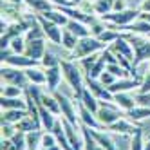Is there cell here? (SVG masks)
<instances>
[{
  "instance_id": "37",
  "label": "cell",
  "mask_w": 150,
  "mask_h": 150,
  "mask_svg": "<svg viewBox=\"0 0 150 150\" xmlns=\"http://www.w3.org/2000/svg\"><path fill=\"white\" fill-rule=\"evenodd\" d=\"M130 150H145V141H143V127L137 128V132L132 136L130 141Z\"/></svg>"
},
{
  "instance_id": "33",
  "label": "cell",
  "mask_w": 150,
  "mask_h": 150,
  "mask_svg": "<svg viewBox=\"0 0 150 150\" xmlns=\"http://www.w3.org/2000/svg\"><path fill=\"white\" fill-rule=\"evenodd\" d=\"M24 4L27 7H31L33 11H36V13H45L49 9H52L51 0H24Z\"/></svg>"
},
{
  "instance_id": "10",
  "label": "cell",
  "mask_w": 150,
  "mask_h": 150,
  "mask_svg": "<svg viewBox=\"0 0 150 150\" xmlns=\"http://www.w3.org/2000/svg\"><path fill=\"white\" fill-rule=\"evenodd\" d=\"M85 87H87L100 101H110L114 103V94L105 87L100 80H92V78H85Z\"/></svg>"
},
{
  "instance_id": "2",
  "label": "cell",
  "mask_w": 150,
  "mask_h": 150,
  "mask_svg": "<svg viewBox=\"0 0 150 150\" xmlns=\"http://www.w3.org/2000/svg\"><path fill=\"white\" fill-rule=\"evenodd\" d=\"M134 49V62H132V72L136 78V69L141 65V63L150 60V38L143 36V35H130V33H121Z\"/></svg>"
},
{
  "instance_id": "30",
  "label": "cell",
  "mask_w": 150,
  "mask_h": 150,
  "mask_svg": "<svg viewBox=\"0 0 150 150\" xmlns=\"http://www.w3.org/2000/svg\"><path fill=\"white\" fill-rule=\"evenodd\" d=\"M92 6H94V15L100 16L114 11V0H94Z\"/></svg>"
},
{
  "instance_id": "23",
  "label": "cell",
  "mask_w": 150,
  "mask_h": 150,
  "mask_svg": "<svg viewBox=\"0 0 150 150\" xmlns=\"http://www.w3.org/2000/svg\"><path fill=\"white\" fill-rule=\"evenodd\" d=\"M40 15H44L45 18H49L51 22H54V24H58L60 27H65L67 24H69V16L67 15H63L58 7H52V9H49V11H45V13H40Z\"/></svg>"
},
{
  "instance_id": "53",
  "label": "cell",
  "mask_w": 150,
  "mask_h": 150,
  "mask_svg": "<svg viewBox=\"0 0 150 150\" xmlns=\"http://www.w3.org/2000/svg\"><path fill=\"white\" fill-rule=\"evenodd\" d=\"M148 38H150V35H148Z\"/></svg>"
},
{
  "instance_id": "43",
  "label": "cell",
  "mask_w": 150,
  "mask_h": 150,
  "mask_svg": "<svg viewBox=\"0 0 150 150\" xmlns=\"http://www.w3.org/2000/svg\"><path fill=\"white\" fill-rule=\"evenodd\" d=\"M136 101H137V105H145V107H150V92H137L136 96Z\"/></svg>"
},
{
  "instance_id": "13",
  "label": "cell",
  "mask_w": 150,
  "mask_h": 150,
  "mask_svg": "<svg viewBox=\"0 0 150 150\" xmlns=\"http://www.w3.org/2000/svg\"><path fill=\"white\" fill-rule=\"evenodd\" d=\"M62 123H63V128H65V134H67V139L74 150H83V134L80 136L78 134V127L72 125L71 121H67L65 117H62Z\"/></svg>"
},
{
  "instance_id": "21",
  "label": "cell",
  "mask_w": 150,
  "mask_h": 150,
  "mask_svg": "<svg viewBox=\"0 0 150 150\" xmlns=\"http://www.w3.org/2000/svg\"><path fill=\"white\" fill-rule=\"evenodd\" d=\"M114 103L120 107L121 110H125V112L132 110L134 107L137 105L136 98H132V96L128 94V92H117V94H114Z\"/></svg>"
},
{
  "instance_id": "8",
  "label": "cell",
  "mask_w": 150,
  "mask_h": 150,
  "mask_svg": "<svg viewBox=\"0 0 150 150\" xmlns=\"http://www.w3.org/2000/svg\"><path fill=\"white\" fill-rule=\"evenodd\" d=\"M2 65L9 67H16V69H31V67H38L42 63L35 58H29L25 54H2Z\"/></svg>"
},
{
  "instance_id": "36",
  "label": "cell",
  "mask_w": 150,
  "mask_h": 150,
  "mask_svg": "<svg viewBox=\"0 0 150 150\" xmlns=\"http://www.w3.org/2000/svg\"><path fill=\"white\" fill-rule=\"evenodd\" d=\"M25 44H27L25 36H16V38L11 40L9 49L13 51V54H24V52H25Z\"/></svg>"
},
{
  "instance_id": "32",
  "label": "cell",
  "mask_w": 150,
  "mask_h": 150,
  "mask_svg": "<svg viewBox=\"0 0 150 150\" xmlns=\"http://www.w3.org/2000/svg\"><path fill=\"white\" fill-rule=\"evenodd\" d=\"M15 127H16V130L25 132V134H27V132H33V130H40V128H42V125H38L31 116H25L24 120H22V121H18Z\"/></svg>"
},
{
  "instance_id": "22",
  "label": "cell",
  "mask_w": 150,
  "mask_h": 150,
  "mask_svg": "<svg viewBox=\"0 0 150 150\" xmlns=\"http://www.w3.org/2000/svg\"><path fill=\"white\" fill-rule=\"evenodd\" d=\"M72 35H76L78 38H85V36H91V25L78 22V20H69V24L65 25Z\"/></svg>"
},
{
  "instance_id": "45",
  "label": "cell",
  "mask_w": 150,
  "mask_h": 150,
  "mask_svg": "<svg viewBox=\"0 0 150 150\" xmlns=\"http://www.w3.org/2000/svg\"><path fill=\"white\" fill-rule=\"evenodd\" d=\"M127 7V0H114V11H125Z\"/></svg>"
},
{
  "instance_id": "38",
  "label": "cell",
  "mask_w": 150,
  "mask_h": 150,
  "mask_svg": "<svg viewBox=\"0 0 150 150\" xmlns=\"http://www.w3.org/2000/svg\"><path fill=\"white\" fill-rule=\"evenodd\" d=\"M42 65H44V69H49V67H56V65H60V60L56 58V54H52L51 51H45V54H44V58H42Z\"/></svg>"
},
{
  "instance_id": "51",
  "label": "cell",
  "mask_w": 150,
  "mask_h": 150,
  "mask_svg": "<svg viewBox=\"0 0 150 150\" xmlns=\"http://www.w3.org/2000/svg\"><path fill=\"white\" fill-rule=\"evenodd\" d=\"M80 2H81V0H72V4H74V6H76V4H80Z\"/></svg>"
},
{
  "instance_id": "5",
  "label": "cell",
  "mask_w": 150,
  "mask_h": 150,
  "mask_svg": "<svg viewBox=\"0 0 150 150\" xmlns=\"http://www.w3.org/2000/svg\"><path fill=\"white\" fill-rule=\"evenodd\" d=\"M96 117H98V121L101 123V127H110L117 120H121L123 114H121V109L116 103L101 101L100 103V110H98V114H96Z\"/></svg>"
},
{
  "instance_id": "16",
  "label": "cell",
  "mask_w": 150,
  "mask_h": 150,
  "mask_svg": "<svg viewBox=\"0 0 150 150\" xmlns=\"http://www.w3.org/2000/svg\"><path fill=\"white\" fill-rule=\"evenodd\" d=\"M110 132H117V134H128V136H134L137 132V128L136 125H132L128 120H125V117H121V120H117L116 123H112L110 127H107Z\"/></svg>"
},
{
  "instance_id": "28",
  "label": "cell",
  "mask_w": 150,
  "mask_h": 150,
  "mask_svg": "<svg viewBox=\"0 0 150 150\" xmlns=\"http://www.w3.org/2000/svg\"><path fill=\"white\" fill-rule=\"evenodd\" d=\"M78 40L80 38L76 35H72L67 27H63V35H62V47L63 49H67L69 52H72L74 49H76V45H78Z\"/></svg>"
},
{
  "instance_id": "31",
  "label": "cell",
  "mask_w": 150,
  "mask_h": 150,
  "mask_svg": "<svg viewBox=\"0 0 150 150\" xmlns=\"http://www.w3.org/2000/svg\"><path fill=\"white\" fill-rule=\"evenodd\" d=\"M42 105L45 107L47 110H51L54 116H58V114H62V109H60V103H58V100L54 98V94L52 96H49V94H42Z\"/></svg>"
},
{
  "instance_id": "4",
  "label": "cell",
  "mask_w": 150,
  "mask_h": 150,
  "mask_svg": "<svg viewBox=\"0 0 150 150\" xmlns=\"http://www.w3.org/2000/svg\"><path fill=\"white\" fill-rule=\"evenodd\" d=\"M139 9H125V11H112V13H107L103 16H100L103 22L109 24V27L112 29H120V27H125L128 24L136 22V20L139 18Z\"/></svg>"
},
{
  "instance_id": "17",
  "label": "cell",
  "mask_w": 150,
  "mask_h": 150,
  "mask_svg": "<svg viewBox=\"0 0 150 150\" xmlns=\"http://www.w3.org/2000/svg\"><path fill=\"white\" fill-rule=\"evenodd\" d=\"M45 74H47V91H49V92H54V91L58 89L60 81H62V76H63L62 67H60V65L49 67V69H45Z\"/></svg>"
},
{
  "instance_id": "40",
  "label": "cell",
  "mask_w": 150,
  "mask_h": 150,
  "mask_svg": "<svg viewBox=\"0 0 150 150\" xmlns=\"http://www.w3.org/2000/svg\"><path fill=\"white\" fill-rule=\"evenodd\" d=\"M107 27H109V24L103 22V20L100 18V20H96V22L91 25V35H92V36H100V35L103 33V31H105Z\"/></svg>"
},
{
  "instance_id": "11",
  "label": "cell",
  "mask_w": 150,
  "mask_h": 150,
  "mask_svg": "<svg viewBox=\"0 0 150 150\" xmlns=\"http://www.w3.org/2000/svg\"><path fill=\"white\" fill-rule=\"evenodd\" d=\"M141 83L143 80H139V78H121V80H116L112 85H109V89L112 94H117V92H130L134 89H139L141 87Z\"/></svg>"
},
{
  "instance_id": "9",
  "label": "cell",
  "mask_w": 150,
  "mask_h": 150,
  "mask_svg": "<svg viewBox=\"0 0 150 150\" xmlns=\"http://www.w3.org/2000/svg\"><path fill=\"white\" fill-rule=\"evenodd\" d=\"M52 94H54V98H56V100H58V103H60L62 117H65V120H67V121H71L72 125L80 127L81 123H80V117L76 116V109H74V103L67 98V96H63V94H62V92H58V91H54Z\"/></svg>"
},
{
  "instance_id": "29",
  "label": "cell",
  "mask_w": 150,
  "mask_h": 150,
  "mask_svg": "<svg viewBox=\"0 0 150 150\" xmlns=\"http://www.w3.org/2000/svg\"><path fill=\"white\" fill-rule=\"evenodd\" d=\"M127 116L130 117L132 121H143L146 117H150V107H145V105H136L132 110H128Z\"/></svg>"
},
{
  "instance_id": "20",
  "label": "cell",
  "mask_w": 150,
  "mask_h": 150,
  "mask_svg": "<svg viewBox=\"0 0 150 150\" xmlns=\"http://www.w3.org/2000/svg\"><path fill=\"white\" fill-rule=\"evenodd\" d=\"M25 76L29 80V85H47V74L45 71H42L40 67H31L25 69Z\"/></svg>"
},
{
  "instance_id": "3",
  "label": "cell",
  "mask_w": 150,
  "mask_h": 150,
  "mask_svg": "<svg viewBox=\"0 0 150 150\" xmlns=\"http://www.w3.org/2000/svg\"><path fill=\"white\" fill-rule=\"evenodd\" d=\"M107 47V44H103V42L100 40V38H96V36H85V38H80L78 40V45H76V49H74L72 52H71V60H83V58H87V56H91V54H96V52H101V51H105Z\"/></svg>"
},
{
  "instance_id": "15",
  "label": "cell",
  "mask_w": 150,
  "mask_h": 150,
  "mask_svg": "<svg viewBox=\"0 0 150 150\" xmlns=\"http://www.w3.org/2000/svg\"><path fill=\"white\" fill-rule=\"evenodd\" d=\"M116 31H120V33H130V35H143V36H148V35H150V24L146 22V20L137 18L136 22L128 24V25H125V27H120V29H116Z\"/></svg>"
},
{
  "instance_id": "41",
  "label": "cell",
  "mask_w": 150,
  "mask_h": 150,
  "mask_svg": "<svg viewBox=\"0 0 150 150\" xmlns=\"http://www.w3.org/2000/svg\"><path fill=\"white\" fill-rule=\"evenodd\" d=\"M54 145H58L56 136L52 132H49V130H45L44 137H42V148H49V146H54Z\"/></svg>"
},
{
  "instance_id": "6",
  "label": "cell",
  "mask_w": 150,
  "mask_h": 150,
  "mask_svg": "<svg viewBox=\"0 0 150 150\" xmlns=\"http://www.w3.org/2000/svg\"><path fill=\"white\" fill-rule=\"evenodd\" d=\"M35 18H36V22L40 24V27H42V31H44L45 38L51 40L52 44H56V45H62V35H63V29H62L58 24L51 22L49 18H45L44 15H40V13H38Z\"/></svg>"
},
{
  "instance_id": "25",
  "label": "cell",
  "mask_w": 150,
  "mask_h": 150,
  "mask_svg": "<svg viewBox=\"0 0 150 150\" xmlns=\"http://www.w3.org/2000/svg\"><path fill=\"white\" fill-rule=\"evenodd\" d=\"M81 134H83V150H103L101 145L94 139L87 125H81Z\"/></svg>"
},
{
  "instance_id": "1",
  "label": "cell",
  "mask_w": 150,
  "mask_h": 150,
  "mask_svg": "<svg viewBox=\"0 0 150 150\" xmlns=\"http://www.w3.org/2000/svg\"><path fill=\"white\" fill-rule=\"evenodd\" d=\"M60 67L63 72V78H65V81L69 83V87L74 92V98H76V101H80L81 94L85 91V80H83L81 69L71 60H60Z\"/></svg>"
},
{
  "instance_id": "48",
  "label": "cell",
  "mask_w": 150,
  "mask_h": 150,
  "mask_svg": "<svg viewBox=\"0 0 150 150\" xmlns=\"http://www.w3.org/2000/svg\"><path fill=\"white\" fill-rule=\"evenodd\" d=\"M139 18H141V20H146V22L150 24V13H141V15H139Z\"/></svg>"
},
{
  "instance_id": "52",
  "label": "cell",
  "mask_w": 150,
  "mask_h": 150,
  "mask_svg": "<svg viewBox=\"0 0 150 150\" xmlns=\"http://www.w3.org/2000/svg\"><path fill=\"white\" fill-rule=\"evenodd\" d=\"M148 137H150V134H148Z\"/></svg>"
},
{
  "instance_id": "46",
  "label": "cell",
  "mask_w": 150,
  "mask_h": 150,
  "mask_svg": "<svg viewBox=\"0 0 150 150\" xmlns=\"http://www.w3.org/2000/svg\"><path fill=\"white\" fill-rule=\"evenodd\" d=\"M137 9H139V13H150V0H141Z\"/></svg>"
},
{
  "instance_id": "42",
  "label": "cell",
  "mask_w": 150,
  "mask_h": 150,
  "mask_svg": "<svg viewBox=\"0 0 150 150\" xmlns=\"http://www.w3.org/2000/svg\"><path fill=\"white\" fill-rule=\"evenodd\" d=\"M116 80H117V78L114 76L112 72H109V71H105V72L101 74V76H100V81H101V83L105 85V87H109V85H112V83H114Z\"/></svg>"
},
{
  "instance_id": "12",
  "label": "cell",
  "mask_w": 150,
  "mask_h": 150,
  "mask_svg": "<svg viewBox=\"0 0 150 150\" xmlns=\"http://www.w3.org/2000/svg\"><path fill=\"white\" fill-rule=\"evenodd\" d=\"M45 38H35V40H27L25 44V52L24 54L29 56V58H35L38 62H42V58H44L45 54Z\"/></svg>"
},
{
  "instance_id": "50",
  "label": "cell",
  "mask_w": 150,
  "mask_h": 150,
  "mask_svg": "<svg viewBox=\"0 0 150 150\" xmlns=\"http://www.w3.org/2000/svg\"><path fill=\"white\" fill-rule=\"evenodd\" d=\"M145 150H150V137H148V141L145 143Z\"/></svg>"
},
{
  "instance_id": "44",
  "label": "cell",
  "mask_w": 150,
  "mask_h": 150,
  "mask_svg": "<svg viewBox=\"0 0 150 150\" xmlns=\"http://www.w3.org/2000/svg\"><path fill=\"white\" fill-rule=\"evenodd\" d=\"M137 92H150V67L146 69V74H145V78H143V83H141V87L137 89Z\"/></svg>"
},
{
  "instance_id": "35",
  "label": "cell",
  "mask_w": 150,
  "mask_h": 150,
  "mask_svg": "<svg viewBox=\"0 0 150 150\" xmlns=\"http://www.w3.org/2000/svg\"><path fill=\"white\" fill-rule=\"evenodd\" d=\"M22 94H25V89L22 87H16V85H2V96L4 98H20Z\"/></svg>"
},
{
  "instance_id": "49",
  "label": "cell",
  "mask_w": 150,
  "mask_h": 150,
  "mask_svg": "<svg viewBox=\"0 0 150 150\" xmlns=\"http://www.w3.org/2000/svg\"><path fill=\"white\" fill-rule=\"evenodd\" d=\"M40 150H63L60 145H54V146H49V148H40Z\"/></svg>"
},
{
  "instance_id": "39",
  "label": "cell",
  "mask_w": 150,
  "mask_h": 150,
  "mask_svg": "<svg viewBox=\"0 0 150 150\" xmlns=\"http://www.w3.org/2000/svg\"><path fill=\"white\" fill-rule=\"evenodd\" d=\"M100 56H101V52H96V54H91V56H87V58L80 60V63H81V69H83V72H85V74H87V72L92 69V65H94V63L100 60Z\"/></svg>"
},
{
  "instance_id": "7",
  "label": "cell",
  "mask_w": 150,
  "mask_h": 150,
  "mask_svg": "<svg viewBox=\"0 0 150 150\" xmlns=\"http://www.w3.org/2000/svg\"><path fill=\"white\" fill-rule=\"evenodd\" d=\"M2 80L9 85H16V87H22L27 89L29 87V80L25 76V71L24 69H16V67H9V65H2Z\"/></svg>"
},
{
  "instance_id": "24",
  "label": "cell",
  "mask_w": 150,
  "mask_h": 150,
  "mask_svg": "<svg viewBox=\"0 0 150 150\" xmlns=\"http://www.w3.org/2000/svg\"><path fill=\"white\" fill-rule=\"evenodd\" d=\"M85 107H87V109L92 112V114H98V110H100V100L98 98H96V96L87 89V87H85V91H83V94H81V100H80Z\"/></svg>"
},
{
  "instance_id": "34",
  "label": "cell",
  "mask_w": 150,
  "mask_h": 150,
  "mask_svg": "<svg viewBox=\"0 0 150 150\" xmlns=\"http://www.w3.org/2000/svg\"><path fill=\"white\" fill-rule=\"evenodd\" d=\"M107 71V62L103 60V56H100V60L92 65V69L85 74V78H92V80H100V76Z\"/></svg>"
},
{
  "instance_id": "14",
  "label": "cell",
  "mask_w": 150,
  "mask_h": 150,
  "mask_svg": "<svg viewBox=\"0 0 150 150\" xmlns=\"http://www.w3.org/2000/svg\"><path fill=\"white\" fill-rule=\"evenodd\" d=\"M76 107H78V117L81 125H87L89 128H101V123L98 121L96 114H92L81 101H76Z\"/></svg>"
},
{
  "instance_id": "26",
  "label": "cell",
  "mask_w": 150,
  "mask_h": 150,
  "mask_svg": "<svg viewBox=\"0 0 150 150\" xmlns=\"http://www.w3.org/2000/svg\"><path fill=\"white\" fill-rule=\"evenodd\" d=\"M0 107L2 110H9V109H24L27 110V101L22 98H0Z\"/></svg>"
},
{
  "instance_id": "27",
  "label": "cell",
  "mask_w": 150,
  "mask_h": 150,
  "mask_svg": "<svg viewBox=\"0 0 150 150\" xmlns=\"http://www.w3.org/2000/svg\"><path fill=\"white\" fill-rule=\"evenodd\" d=\"M42 137H44V130H33L27 132L25 139H27V150H40L42 148Z\"/></svg>"
},
{
  "instance_id": "19",
  "label": "cell",
  "mask_w": 150,
  "mask_h": 150,
  "mask_svg": "<svg viewBox=\"0 0 150 150\" xmlns=\"http://www.w3.org/2000/svg\"><path fill=\"white\" fill-rule=\"evenodd\" d=\"M25 116H29V110L24 109H9V110H2V123H11L16 125L18 121H22Z\"/></svg>"
},
{
  "instance_id": "47",
  "label": "cell",
  "mask_w": 150,
  "mask_h": 150,
  "mask_svg": "<svg viewBox=\"0 0 150 150\" xmlns=\"http://www.w3.org/2000/svg\"><path fill=\"white\" fill-rule=\"evenodd\" d=\"M51 4H52V6H56V7H63V6H74V4H72V0H51Z\"/></svg>"
},
{
  "instance_id": "18",
  "label": "cell",
  "mask_w": 150,
  "mask_h": 150,
  "mask_svg": "<svg viewBox=\"0 0 150 150\" xmlns=\"http://www.w3.org/2000/svg\"><path fill=\"white\" fill-rule=\"evenodd\" d=\"M89 130H91V134L94 136L96 141L101 145V148H103V150H117L116 143L112 141V137H110L109 134H105L101 128H89Z\"/></svg>"
}]
</instances>
